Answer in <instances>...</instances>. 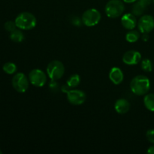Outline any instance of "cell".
<instances>
[{
    "label": "cell",
    "mask_w": 154,
    "mask_h": 154,
    "mask_svg": "<svg viewBox=\"0 0 154 154\" xmlns=\"http://www.w3.org/2000/svg\"><path fill=\"white\" fill-rule=\"evenodd\" d=\"M150 88V79L147 76L140 75L132 78L130 82L131 91L137 96H144L148 93Z\"/></svg>",
    "instance_id": "obj_1"
},
{
    "label": "cell",
    "mask_w": 154,
    "mask_h": 154,
    "mask_svg": "<svg viewBox=\"0 0 154 154\" xmlns=\"http://www.w3.org/2000/svg\"><path fill=\"white\" fill-rule=\"evenodd\" d=\"M15 23L17 28L22 30H30L35 28L37 24L35 17L29 12H22L15 19Z\"/></svg>",
    "instance_id": "obj_2"
},
{
    "label": "cell",
    "mask_w": 154,
    "mask_h": 154,
    "mask_svg": "<svg viewBox=\"0 0 154 154\" xmlns=\"http://www.w3.org/2000/svg\"><path fill=\"white\" fill-rule=\"evenodd\" d=\"M47 73L51 81H58L64 75V65L60 60H53L47 66Z\"/></svg>",
    "instance_id": "obj_3"
},
{
    "label": "cell",
    "mask_w": 154,
    "mask_h": 154,
    "mask_svg": "<svg viewBox=\"0 0 154 154\" xmlns=\"http://www.w3.org/2000/svg\"><path fill=\"white\" fill-rule=\"evenodd\" d=\"M124 3L121 0H110L105 8V14L110 18H117L124 11Z\"/></svg>",
    "instance_id": "obj_4"
},
{
    "label": "cell",
    "mask_w": 154,
    "mask_h": 154,
    "mask_svg": "<svg viewBox=\"0 0 154 154\" xmlns=\"http://www.w3.org/2000/svg\"><path fill=\"white\" fill-rule=\"evenodd\" d=\"M101 14L97 9L90 8L84 12L82 15V23L88 27L97 25L101 20Z\"/></svg>",
    "instance_id": "obj_5"
},
{
    "label": "cell",
    "mask_w": 154,
    "mask_h": 154,
    "mask_svg": "<svg viewBox=\"0 0 154 154\" xmlns=\"http://www.w3.org/2000/svg\"><path fill=\"white\" fill-rule=\"evenodd\" d=\"M29 85V77L26 76L22 72L16 74L12 78V86L14 89L18 93H23L27 91Z\"/></svg>",
    "instance_id": "obj_6"
},
{
    "label": "cell",
    "mask_w": 154,
    "mask_h": 154,
    "mask_svg": "<svg viewBox=\"0 0 154 154\" xmlns=\"http://www.w3.org/2000/svg\"><path fill=\"white\" fill-rule=\"evenodd\" d=\"M29 82L36 87H42L47 83V75L39 69H32L29 74Z\"/></svg>",
    "instance_id": "obj_7"
},
{
    "label": "cell",
    "mask_w": 154,
    "mask_h": 154,
    "mask_svg": "<svg viewBox=\"0 0 154 154\" xmlns=\"http://www.w3.org/2000/svg\"><path fill=\"white\" fill-rule=\"evenodd\" d=\"M138 28L141 33H149L154 29V17L151 15H143L138 22Z\"/></svg>",
    "instance_id": "obj_8"
},
{
    "label": "cell",
    "mask_w": 154,
    "mask_h": 154,
    "mask_svg": "<svg viewBox=\"0 0 154 154\" xmlns=\"http://www.w3.org/2000/svg\"><path fill=\"white\" fill-rule=\"evenodd\" d=\"M67 99L72 105H80L85 102L87 96L84 91L81 90H70L67 93Z\"/></svg>",
    "instance_id": "obj_9"
},
{
    "label": "cell",
    "mask_w": 154,
    "mask_h": 154,
    "mask_svg": "<svg viewBox=\"0 0 154 154\" xmlns=\"http://www.w3.org/2000/svg\"><path fill=\"white\" fill-rule=\"evenodd\" d=\"M141 60V54L135 50H130L123 56V62L128 66H135Z\"/></svg>",
    "instance_id": "obj_10"
},
{
    "label": "cell",
    "mask_w": 154,
    "mask_h": 154,
    "mask_svg": "<svg viewBox=\"0 0 154 154\" xmlns=\"http://www.w3.org/2000/svg\"><path fill=\"white\" fill-rule=\"evenodd\" d=\"M121 23L123 26L126 29H134L138 25L136 16L132 13L125 14L121 17Z\"/></svg>",
    "instance_id": "obj_11"
},
{
    "label": "cell",
    "mask_w": 154,
    "mask_h": 154,
    "mask_svg": "<svg viewBox=\"0 0 154 154\" xmlns=\"http://www.w3.org/2000/svg\"><path fill=\"white\" fill-rule=\"evenodd\" d=\"M109 79L115 85H119L123 82L124 75L121 69L118 67H113L109 72Z\"/></svg>",
    "instance_id": "obj_12"
},
{
    "label": "cell",
    "mask_w": 154,
    "mask_h": 154,
    "mask_svg": "<svg viewBox=\"0 0 154 154\" xmlns=\"http://www.w3.org/2000/svg\"><path fill=\"white\" fill-rule=\"evenodd\" d=\"M114 109L120 114H125L130 109V103L125 99H119L114 104Z\"/></svg>",
    "instance_id": "obj_13"
},
{
    "label": "cell",
    "mask_w": 154,
    "mask_h": 154,
    "mask_svg": "<svg viewBox=\"0 0 154 154\" xmlns=\"http://www.w3.org/2000/svg\"><path fill=\"white\" fill-rule=\"evenodd\" d=\"M147 6H146L144 3L140 0H136L132 5V14L135 16H142Z\"/></svg>",
    "instance_id": "obj_14"
},
{
    "label": "cell",
    "mask_w": 154,
    "mask_h": 154,
    "mask_svg": "<svg viewBox=\"0 0 154 154\" xmlns=\"http://www.w3.org/2000/svg\"><path fill=\"white\" fill-rule=\"evenodd\" d=\"M144 104L147 110L154 112V93H147L144 96Z\"/></svg>",
    "instance_id": "obj_15"
},
{
    "label": "cell",
    "mask_w": 154,
    "mask_h": 154,
    "mask_svg": "<svg viewBox=\"0 0 154 154\" xmlns=\"http://www.w3.org/2000/svg\"><path fill=\"white\" fill-rule=\"evenodd\" d=\"M10 38L12 42L20 43L22 42L24 39V35L20 29H15L11 32L10 34Z\"/></svg>",
    "instance_id": "obj_16"
},
{
    "label": "cell",
    "mask_w": 154,
    "mask_h": 154,
    "mask_svg": "<svg viewBox=\"0 0 154 154\" xmlns=\"http://www.w3.org/2000/svg\"><path fill=\"white\" fill-rule=\"evenodd\" d=\"M81 83V78H80L79 75H72L68 78L66 84L69 86L70 88H75L78 87Z\"/></svg>",
    "instance_id": "obj_17"
},
{
    "label": "cell",
    "mask_w": 154,
    "mask_h": 154,
    "mask_svg": "<svg viewBox=\"0 0 154 154\" xmlns=\"http://www.w3.org/2000/svg\"><path fill=\"white\" fill-rule=\"evenodd\" d=\"M140 38V32L136 30H130L126 35V40L129 43H135Z\"/></svg>",
    "instance_id": "obj_18"
},
{
    "label": "cell",
    "mask_w": 154,
    "mask_h": 154,
    "mask_svg": "<svg viewBox=\"0 0 154 154\" xmlns=\"http://www.w3.org/2000/svg\"><path fill=\"white\" fill-rule=\"evenodd\" d=\"M3 71L8 75H13L17 71V66L14 63H5L2 67Z\"/></svg>",
    "instance_id": "obj_19"
},
{
    "label": "cell",
    "mask_w": 154,
    "mask_h": 154,
    "mask_svg": "<svg viewBox=\"0 0 154 154\" xmlns=\"http://www.w3.org/2000/svg\"><path fill=\"white\" fill-rule=\"evenodd\" d=\"M141 67L143 71L146 72H150L153 70V63H152L151 60L149 59H144L141 61Z\"/></svg>",
    "instance_id": "obj_20"
},
{
    "label": "cell",
    "mask_w": 154,
    "mask_h": 154,
    "mask_svg": "<svg viewBox=\"0 0 154 154\" xmlns=\"http://www.w3.org/2000/svg\"><path fill=\"white\" fill-rule=\"evenodd\" d=\"M5 29L6 30H7L8 32H13L14 30L16 29V23H15V22H13V21H7V22L5 23Z\"/></svg>",
    "instance_id": "obj_21"
},
{
    "label": "cell",
    "mask_w": 154,
    "mask_h": 154,
    "mask_svg": "<svg viewBox=\"0 0 154 154\" xmlns=\"http://www.w3.org/2000/svg\"><path fill=\"white\" fill-rule=\"evenodd\" d=\"M146 137L149 142L154 144V129H149L146 133Z\"/></svg>",
    "instance_id": "obj_22"
},
{
    "label": "cell",
    "mask_w": 154,
    "mask_h": 154,
    "mask_svg": "<svg viewBox=\"0 0 154 154\" xmlns=\"http://www.w3.org/2000/svg\"><path fill=\"white\" fill-rule=\"evenodd\" d=\"M82 22V20L81 21V20L79 19L78 17H73L72 19V23L73 24H75V25L76 26H80L81 25V23Z\"/></svg>",
    "instance_id": "obj_23"
},
{
    "label": "cell",
    "mask_w": 154,
    "mask_h": 154,
    "mask_svg": "<svg viewBox=\"0 0 154 154\" xmlns=\"http://www.w3.org/2000/svg\"><path fill=\"white\" fill-rule=\"evenodd\" d=\"M149 35L148 33H143V35H142V40L144 42H147L149 40Z\"/></svg>",
    "instance_id": "obj_24"
},
{
    "label": "cell",
    "mask_w": 154,
    "mask_h": 154,
    "mask_svg": "<svg viewBox=\"0 0 154 154\" xmlns=\"http://www.w3.org/2000/svg\"><path fill=\"white\" fill-rule=\"evenodd\" d=\"M147 153L149 154H154V144L152 145L151 147H150L147 150Z\"/></svg>",
    "instance_id": "obj_25"
},
{
    "label": "cell",
    "mask_w": 154,
    "mask_h": 154,
    "mask_svg": "<svg viewBox=\"0 0 154 154\" xmlns=\"http://www.w3.org/2000/svg\"><path fill=\"white\" fill-rule=\"evenodd\" d=\"M123 1L126 3H134L136 0H123Z\"/></svg>",
    "instance_id": "obj_26"
},
{
    "label": "cell",
    "mask_w": 154,
    "mask_h": 154,
    "mask_svg": "<svg viewBox=\"0 0 154 154\" xmlns=\"http://www.w3.org/2000/svg\"><path fill=\"white\" fill-rule=\"evenodd\" d=\"M2 150H0V154H2Z\"/></svg>",
    "instance_id": "obj_27"
},
{
    "label": "cell",
    "mask_w": 154,
    "mask_h": 154,
    "mask_svg": "<svg viewBox=\"0 0 154 154\" xmlns=\"http://www.w3.org/2000/svg\"><path fill=\"white\" fill-rule=\"evenodd\" d=\"M153 3H154V0H153Z\"/></svg>",
    "instance_id": "obj_28"
}]
</instances>
